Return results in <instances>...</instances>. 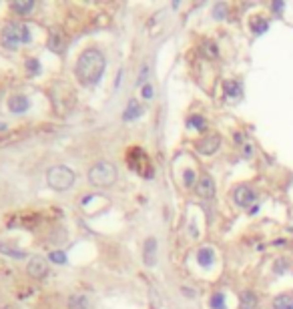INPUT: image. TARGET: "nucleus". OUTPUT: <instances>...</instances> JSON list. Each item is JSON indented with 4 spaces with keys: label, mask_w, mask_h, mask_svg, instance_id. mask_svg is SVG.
Here are the masks:
<instances>
[{
    "label": "nucleus",
    "mask_w": 293,
    "mask_h": 309,
    "mask_svg": "<svg viewBox=\"0 0 293 309\" xmlns=\"http://www.w3.org/2000/svg\"><path fill=\"white\" fill-rule=\"evenodd\" d=\"M141 115H143L141 105H139L135 99H131V101H129V107H127V111H125V115H123V118H125V120H135V118H139Z\"/></svg>",
    "instance_id": "dca6fc26"
},
{
    "label": "nucleus",
    "mask_w": 293,
    "mask_h": 309,
    "mask_svg": "<svg viewBox=\"0 0 293 309\" xmlns=\"http://www.w3.org/2000/svg\"><path fill=\"white\" fill-rule=\"evenodd\" d=\"M143 99H146V101H151L153 99V86L146 82L145 86H143Z\"/></svg>",
    "instance_id": "bb28decb"
},
{
    "label": "nucleus",
    "mask_w": 293,
    "mask_h": 309,
    "mask_svg": "<svg viewBox=\"0 0 293 309\" xmlns=\"http://www.w3.org/2000/svg\"><path fill=\"white\" fill-rule=\"evenodd\" d=\"M46 183H48V187L54 189V191H67V189L73 187V183H74V173L65 165L50 167L48 173H46Z\"/></svg>",
    "instance_id": "7ed1b4c3"
},
{
    "label": "nucleus",
    "mask_w": 293,
    "mask_h": 309,
    "mask_svg": "<svg viewBox=\"0 0 293 309\" xmlns=\"http://www.w3.org/2000/svg\"><path fill=\"white\" fill-rule=\"evenodd\" d=\"M69 309H89V299L82 293H74L69 297Z\"/></svg>",
    "instance_id": "4468645a"
},
{
    "label": "nucleus",
    "mask_w": 293,
    "mask_h": 309,
    "mask_svg": "<svg viewBox=\"0 0 293 309\" xmlns=\"http://www.w3.org/2000/svg\"><path fill=\"white\" fill-rule=\"evenodd\" d=\"M129 167H131L133 171H137L139 175L146 177V179L153 177L151 161H149V157L145 154V151H141L139 147H135V149L131 151V154H129Z\"/></svg>",
    "instance_id": "20e7f679"
},
{
    "label": "nucleus",
    "mask_w": 293,
    "mask_h": 309,
    "mask_svg": "<svg viewBox=\"0 0 293 309\" xmlns=\"http://www.w3.org/2000/svg\"><path fill=\"white\" fill-rule=\"evenodd\" d=\"M233 201H235L237 207L247 209L257 201V193L249 187V185H239V187L233 189Z\"/></svg>",
    "instance_id": "423d86ee"
},
{
    "label": "nucleus",
    "mask_w": 293,
    "mask_h": 309,
    "mask_svg": "<svg viewBox=\"0 0 293 309\" xmlns=\"http://www.w3.org/2000/svg\"><path fill=\"white\" fill-rule=\"evenodd\" d=\"M195 187H197V195L203 197V199H211V197L215 195V181H213L209 175L199 177V181H197Z\"/></svg>",
    "instance_id": "1a4fd4ad"
},
{
    "label": "nucleus",
    "mask_w": 293,
    "mask_h": 309,
    "mask_svg": "<svg viewBox=\"0 0 293 309\" xmlns=\"http://www.w3.org/2000/svg\"><path fill=\"white\" fill-rule=\"evenodd\" d=\"M22 33H24V24L10 22L2 28V46L8 50H16L18 44L22 42Z\"/></svg>",
    "instance_id": "39448f33"
},
{
    "label": "nucleus",
    "mask_w": 293,
    "mask_h": 309,
    "mask_svg": "<svg viewBox=\"0 0 293 309\" xmlns=\"http://www.w3.org/2000/svg\"><path fill=\"white\" fill-rule=\"evenodd\" d=\"M8 107H10V111H12V113L20 115V113H24V111L28 109V99H26V97H22V95L12 97V99H10V103H8Z\"/></svg>",
    "instance_id": "2eb2a0df"
},
{
    "label": "nucleus",
    "mask_w": 293,
    "mask_h": 309,
    "mask_svg": "<svg viewBox=\"0 0 293 309\" xmlns=\"http://www.w3.org/2000/svg\"><path fill=\"white\" fill-rule=\"evenodd\" d=\"M28 135H31V131H28V129L6 131V133L0 135V147H8V145H14V143H20V141H24Z\"/></svg>",
    "instance_id": "9d476101"
},
{
    "label": "nucleus",
    "mask_w": 293,
    "mask_h": 309,
    "mask_svg": "<svg viewBox=\"0 0 293 309\" xmlns=\"http://www.w3.org/2000/svg\"><path fill=\"white\" fill-rule=\"evenodd\" d=\"M48 259H50L52 263H61V265L67 263V255H65L63 251H52V253L48 255Z\"/></svg>",
    "instance_id": "393cba45"
},
{
    "label": "nucleus",
    "mask_w": 293,
    "mask_h": 309,
    "mask_svg": "<svg viewBox=\"0 0 293 309\" xmlns=\"http://www.w3.org/2000/svg\"><path fill=\"white\" fill-rule=\"evenodd\" d=\"M197 263L205 269H209L213 263H215V251L211 249V247H203V249H199L197 253Z\"/></svg>",
    "instance_id": "f8f14e48"
},
{
    "label": "nucleus",
    "mask_w": 293,
    "mask_h": 309,
    "mask_svg": "<svg viewBox=\"0 0 293 309\" xmlns=\"http://www.w3.org/2000/svg\"><path fill=\"white\" fill-rule=\"evenodd\" d=\"M143 257H145V263L153 267L155 261H157V239H146L145 241V247H143Z\"/></svg>",
    "instance_id": "9b49d317"
},
{
    "label": "nucleus",
    "mask_w": 293,
    "mask_h": 309,
    "mask_svg": "<svg viewBox=\"0 0 293 309\" xmlns=\"http://www.w3.org/2000/svg\"><path fill=\"white\" fill-rule=\"evenodd\" d=\"M193 183H195V173L189 169V171H185V185H187V187H191Z\"/></svg>",
    "instance_id": "c85d7f7f"
},
{
    "label": "nucleus",
    "mask_w": 293,
    "mask_h": 309,
    "mask_svg": "<svg viewBox=\"0 0 293 309\" xmlns=\"http://www.w3.org/2000/svg\"><path fill=\"white\" fill-rule=\"evenodd\" d=\"M105 67H107V60H105V54L97 48H86L78 60H76V67H74V75L78 78L80 84L84 86H93L101 80L103 73H105Z\"/></svg>",
    "instance_id": "f257e3e1"
},
{
    "label": "nucleus",
    "mask_w": 293,
    "mask_h": 309,
    "mask_svg": "<svg viewBox=\"0 0 293 309\" xmlns=\"http://www.w3.org/2000/svg\"><path fill=\"white\" fill-rule=\"evenodd\" d=\"M28 275L35 277V279H42L48 275V263L42 257H33L28 261Z\"/></svg>",
    "instance_id": "6e6552de"
},
{
    "label": "nucleus",
    "mask_w": 293,
    "mask_h": 309,
    "mask_svg": "<svg viewBox=\"0 0 293 309\" xmlns=\"http://www.w3.org/2000/svg\"><path fill=\"white\" fill-rule=\"evenodd\" d=\"M116 167L112 165V163H109V161H101V163H97L95 167H91V171H89V181H91V185H95V187H110V185L116 181Z\"/></svg>",
    "instance_id": "f03ea898"
},
{
    "label": "nucleus",
    "mask_w": 293,
    "mask_h": 309,
    "mask_svg": "<svg viewBox=\"0 0 293 309\" xmlns=\"http://www.w3.org/2000/svg\"><path fill=\"white\" fill-rule=\"evenodd\" d=\"M269 28V22L265 18H257L251 22V30H253V35H263L265 30Z\"/></svg>",
    "instance_id": "412c9836"
},
{
    "label": "nucleus",
    "mask_w": 293,
    "mask_h": 309,
    "mask_svg": "<svg viewBox=\"0 0 293 309\" xmlns=\"http://www.w3.org/2000/svg\"><path fill=\"white\" fill-rule=\"evenodd\" d=\"M0 251H2V253H6V255H12V257H16V259H24V257H26V253H24V251L12 249V247H6L2 241H0Z\"/></svg>",
    "instance_id": "b1692460"
},
{
    "label": "nucleus",
    "mask_w": 293,
    "mask_h": 309,
    "mask_svg": "<svg viewBox=\"0 0 293 309\" xmlns=\"http://www.w3.org/2000/svg\"><path fill=\"white\" fill-rule=\"evenodd\" d=\"M211 309H225V295L221 291L211 295Z\"/></svg>",
    "instance_id": "5701e85b"
},
{
    "label": "nucleus",
    "mask_w": 293,
    "mask_h": 309,
    "mask_svg": "<svg viewBox=\"0 0 293 309\" xmlns=\"http://www.w3.org/2000/svg\"><path fill=\"white\" fill-rule=\"evenodd\" d=\"M48 48H50L52 52H56V54H63L65 48H67L65 37H63L61 33H52V35H50V40H48Z\"/></svg>",
    "instance_id": "ddd939ff"
},
{
    "label": "nucleus",
    "mask_w": 293,
    "mask_h": 309,
    "mask_svg": "<svg viewBox=\"0 0 293 309\" xmlns=\"http://www.w3.org/2000/svg\"><path fill=\"white\" fill-rule=\"evenodd\" d=\"M38 67H40V65H38V60H37V58L26 60V71L31 73V75H38V71H40Z\"/></svg>",
    "instance_id": "a878e982"
},
{
    "label": "nucleus",
    "mask_w": 293,
    "mask_h": 309,
    "mask_svg": "<svg viewBox=\"0 0 293 309\" xmlns=\"http://www.w3.org/2000/svg\"><path fill=\"white\" fill-rule=\"evenodd\" d=\"M22 42H31V30L24 24V33H22Z\"/></svg>",
    "instance_id": "c756f323"
},
{
    "label": "nucleus",
    "mask_w": 293,
    "mask_h": 309,
    "mask_svg": "<svg viewBox=\"0 0 293 309\" xmlns=\"http://www.w3.org/2000/svg\"><path fill=\"white\" fill-rule=\"evenodd\" d=\"M10 6L16 14H28L35 8V0H16V2H12Z\"/></svg>",
    "instance_id": "a211bd4d"
},
{
    "label": "nucleus",
    "mask_w": 293,
    "mask_h": 309,
    "mask_svg": "<svg viewBox=\"0 0 293 309\" xmlns=\"http://www.w3.org/2000/svg\"><path fill=\"white\" fill-rule=\"evenodd\" d=\"M0 133H6V125H4V122H0Z\"/></svg>",
    "instance_id": "7c9ffc66"
},
{
    "label": "nucleus",
    "mask_w": 293,
    "mask_h": 309,
    "mask_svg": "<svg viewBox=\"0 0 293 309\" xmlns=\"http://www.w3.org/2000/svg\"><path fill=\"white\" fill-rule=\"evenodd\" d=\"M146 75H149V67H146V65H145V67H143V73L139 75V80H137V84H139V86H145V84H146V82H145Z\"/></svg>",
    "instance_id": "cd10ccee"
},
{
    "label": "nucleus",
    "mask_w": 293,
    "mask_h": 309,
    "mask_svg": "<svg viewBox=\"0 0 293 309\" xmlns=\"http://www.w3.org/2000/svg\"><path fill=\"white\" fill-rule=\"evenodd\" d=\"M197 151L201 153V154H215L219 149H221V137L215 133H211V135H205L203 139H199L197 141Z\"/></svg>",
    "instance_id": "0eeeda50"
},
{
    "label": "nucleus",
    "mask_w": 293,
    "mask_h": 309,
    "mask_svg": "<svg viewBox=\"0 0 293 309\" xmlns=\"http://www.w3.org/2000/svg\"><path fill=\"white\" fill-rule=\"evenodd\" d=\"M273 309H293V295L283 293L273 299Z\"/></svg>",
    "instance_id": "6ab92c4d"
},
{
    "label": "nucleus",
    "mask_w": 293,
    "mask_h": 309,
    "mask_svg": "<svg viewBox=\"0 0 293 309\" xmlns=\"http://www.w3.org/2000/svg\"><path fill=\"white\" fill-rule=\"evenodd\" d=\"M225 95L229 99H239L241 97V84L237 80H227L225 82Z\"/></svg>",
    "instance_id": "aec40b11"
},
{
    "label": "nucleus",
    "mask_w": 293,
    "mask_h": 309,
    "mask_svg": "<svg viewBox=\"0 0 293 309\" xmlns=\"http://www.w3.org/2000/svg\"><path fill=\"white\" fill-rule=\"evenodd\" d=\"M255 305H257L255 295H253L251 291H245V293L241 295V309H255Z\"/></svg>",
    "instance_id": "4be33fe9"
},
{
    "label": "nucleus",
    "mask_w": 293,
    "mask_h": 309,
    "mask_svg": "<svg viewBox=\"0 0 293 309\" xmlns=\"http://www.w3.org/2000/svg\"><path fill=\"white\" fill-rule=\"evenodd\" d=\"M187 127L191 131H205L207 129V120L203 118V115H191L187 118Z\"/></svg>",
    "instance_id": "f3484780"
}]
</instances>
